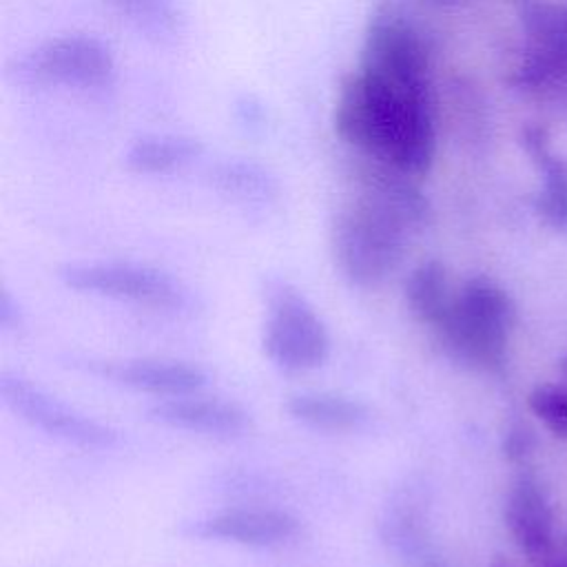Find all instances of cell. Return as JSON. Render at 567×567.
<instances>
[{
  "mask_svg": "<svg viewBox=\"0 0 567 567\" xmlns=\"http://www.w3.org/2000/svg\"><path fill=\"white\" fill-rule=\"evenodd\" d=\"M332 124L363 157L410 177H421L432 166L436 135L427 82H405L357 66L339 86Z\"/></svg>",
  "mask_w": 567,
  "mask_h": 567,
  "instance_id": "6da1fadb",
  "label": "cell"
},
{
  "mask_svg": "<svg viewBox=\"0 0 567 567\" xmlns=\"http://www.w3.org/2000/svg\"><path fill=\"white\" fill-rule=\"evenodd\" d=\"M410 224L388 206L359 195L332 221V255L339 272L357 288H374L401 264Z\"/></svg>",
  "mask_w": 567,
  "mask_h": 567,
  "instance_id": "7a4b0ae2",
  "label": "cell"
},
{
  "mask_svg": "<svg viewBox=\"0 0 567 567\" xmlns=\"http://www.w3.org/2000/svg\"><path fill=\"white\" fill-rule=\"evenodd\" d=\"M514 317L509 295L494 281L474 277L454 297L452 310L436 334L456 361L501 372L507 361Z\"/></svg>",
  "mask_w": 567,
  "mask_h": 567,
  "instance_id": "3957f363",
  "label": "cell"
},
{
  "mask_svg": "<svg viewBox=\"0 0 567 567\" xmlns=\"http://www.w3.org/2000/svg\"><path fill=\"white\" fill-rule=\"evenodd\" d=\"M261 348L284 372H306L326 363L330 334L315 306L286 281L266 286V321Z\"/></svg>",
  "mask_w": 567,
  "mask_h": 567,
  "instance_id": "277c9868",
  "label": "cell"
},
{
  "mask_svg": "<svg viewBox=\"0 0 567 567\" xmlns=\"http://www.w3.org/2000/svg\"><path fill=\"white\" fill-rule=\"evenodd\" d=\"M66 288L151 308H182L186 288L166 270L133 261H80L60 268Z\"/></svg>",
  "mask_w": 567,
  "mask_h": 567,
  "instance_id": "5b68a950",
  "label": "cell"
},
{
  "mask_svg": "<svg viewBox=\"0 0 567 567\" xmlns=\"http://www.w3.org/2000/svg\"><path fill=\"white\" fill-rule=\"evenodd\" d=\"M0 396L16 416L53 439L84 450H109L117 445L120 436L111 425L71 408L24 377L2 372Z\"/></svg>",
  "mask_w": 567,
  "mask_h": 567,
  "instance_id": "8992f818",
  "label": "cell"
},
{
  "mask_svg": "<svg viewBox=\"0 0 567 567\" xmlns=\"http://www.w3.org/2000/svg\"><path fill=\"white\" fill-rule=\"evenodd\" d=\"M115 60L111 49L91 35H60L18 60V78L35 84L97 89L111 84Z\"/></svg>",
  "mask_w": 567,
  "mask_h": 567,
  "instance_id": "52a82bcc",
  "label": "cell"
},
{
  "mask_svg": "<svg viewBox=\"0 0 567 567\" xmlns=\"http://www.w3.org/2000/svg\"><path fill=\"white\" fill-rule=\"evenodd\" d=\"M359 66L405 82H427V53L419 33L390 13L370 20Z\"/></svg>",
  "mask_w": 567,
  "mask_h": 567,
  "instance_id": "ba28073f",
  "label": "cell"
},
{
  "mask_svg": "<svg viewBox=\"0 0 567 567\" xmlns=\"http://www.w3.org/2000/svg\"><path fill=\"white\" fill-rule=\"evenodd\" d=\"M299 529V520L279 509H228L188 520L182 527L188 538L219 540L255 549L286 545Z\"/></svg>",
  "mask_w": 567,
  "mask_h": 567,
  "instance_id": "9c48e42d",
  "label": "cell"
},
{
  "mask_svg": "<svg viewBox=\"0 0 567 567\" xmlns=\"http://www.w3.org/2000/svg\"><path fill=\"white\" fill-rule=\"evenodd\" d=\"M86 370L122 388L155 396H184L206 385L208 374L193 363L171 359L89 361Z\"/></svg>",
  "mask_w": 567,
  "mask_h": 567,
  "instance_id": "30bf717a",
  "label": "cell"
},
{
  "mask_svg": "<svg viewBox=\"0 0 567 567\" xmlns=\"http://www.w3.org/2000/svg\"><path fill=\"white\" fill-rule=\"evenodd\" d=\"M146 416L164 427L204 436H239L250 427V416L241 405L190 394L166 396L151 405Z\"/></svg>",
  "mask_w": 567,
  "mask_h": 567,
  "instance_id": "8fae6325",
  "label": "cell"
},
{
  "mask_svg": "<svg viewBox=\"0 0 567 567\" xmlns=\"http://www.w3.org/2000/svg\"><path fill=\"white\" fill-rule=\"evenodd\" d=\"M505 523L520 547L532 558H540L551 547V509L538 478L520 472L509 487Z\"/></svg>",
  "mask_w": 567,
  "mask_h": 567,
  "instance_id": "7c38bea8",
  "label": "cell"
},
{
  "mask_svg": "<svg viewBox=\"0 0 567 567\" xmlns=\"http://www.w3.org/2000/svg\"><path fill=\"white\" fill-rule=\"evenodd\" d=\"M379 529L381 538L403 560L421 567V563L432 556L427 549L425 514L416 496V487H403L392 496L385 505Z\"/></svg>",
  "mask_w": 567,
  "mask_h": 567,
  "instance_id": "4fadbf2b",
  "label": "cell"
},
{
  "mask_svg": "<svg viewBox=\"0 0 567 567\" xmlns=\"http://www.w3.org/2000/svg\"><path fill=\"white\" fill-rule=\"evenodd\" d=\"M286 412L306 427L323 432L359 430L370 421V410L341 392H299L288 396Z\"/></svg>",
  "mask_w": 567,
  "mask_h": 567,
  "instance_id": "5bb4252c",
  "label": "cell"
},
{
  "mask_svg": "<svg viewBox=\"0 0 567 567\" xmlns=\"http://www.w3.org/2000/svg\"><path fill=\"white\" fill-rule=\"evenodd\" d=\"M405 301L421 323L439 330L454 303L445 266L436 259H427L412 268L405 279Z\"/></svg>",
  "mask_w": 567,
  "mask_h": 567,
  "instance_id": "9a60e30c",
  "label": "cell"
},
{
  "mask_svg": "<svg viewBox=\"0 0 567 567\" xmlns=\"http://www.w3.org/2000/svg\"><path fill=\"white\" fill-rule=\"evenodd\" d=\"M199 153H202V144L195 137L151 133V135L137 137L128 146L124 155V164L133 173L157 175V173H171L175 168H182L184 164L199 157Z\"/></svg>",
  "mask_w": 567,
  "mask_h": 567,
  "instance_id": "2e32d148",
  "label": "cell"
},
{
  "mask_svg": "<svg viewBox=\"0 0 567 567\" xmlns=\"http://www.w3.org/2000/svg\"><path fill=\"white\" fill-rule=\"evenodd\" d=\"M213 184L219 193L241 206H268L277 195L275 177L259 164L228 159L213 171Z\"/></svg>",
  "mask_w": 567,
  "mask_h": 567,
  "instance_id": "e0dca14e",
  "label": "cell"
},
{
  "mask_svg": "<svg viewBox=\"0 0 567 567\" xmlns=\"http://www.w3.org/2000/svg\"><path fill=\"white\" fill-rule=\"evenodd\" d=\"M126 16L140 31L157 40L173 38L182 29V11L177 0H106Z\"/></svg>",
  "mask_w": 567,
  "mask_h": 567,
  "instance_id": "ac0fdd59",
  "label": "cell"
},
{
  "mask_svg": "<svg viewBox=\"0 0 567 567\" xmlns=\"http://www.w3.org/2000/svg\"><path fill=\"white\" fill-rule=\"evenodd\" d=\"M529 410L554 436L567 439V388L538 385L529 394Z\"/></svg>",
  "mask_w": 567,
  "mask_h": 567,
  "instance_id": "d6986e66",
  "label": "cell"
},
{
  "mask_svg": "<svg viewBox=\"0 0 567 567\" xmlns=\"http://www.w3.org/2000/svg\"><path fill=\"white\" fill-rule=\"evenodd\" d=\"M534 447V434L525 423H514L503 441V452L507 458L512 461H520L525 458Z\"/></svg>",
  "mask_w": 567,
  "mask_h": 567,
  "instance_id": "ffe728a7",
  "label": "cell"
},
{
  "mask_svg": "<svg viewBox=\"0 0 567 567\" xmlns=\"http://www.w3.org/2000/svg\"><path fill=\"white\" fill-rule=\"evenodd\" d=\"M22 323V310L18 301L9 295V290L0 292V326L4 330H13Z\"/></svg>",
  "mask_w": 567,
  "mask_h": 567,
  "instance_id": "44dd1931",
  "label": "cell"
},
{
  "mask_svg": "<svg viewBox=\"0 0 567 567\" xmlns=\"http://www.w3.org/2000/svg\"><path fill=\"white\" fill-rule=\"evenodd\" d=\"M421 567H447V565L441 563L436 556H430V558H425V560L421 563Z\"/></svg>",
  "mask_w": 567,
  "mask_h": 567,
  "instance_id": "7402d4cb",
  "label": "cell"
},
{
  "mask_svg": "<svg viewBox=\"0 0 567 567\" xmlns=\"http://www.w3.org/2000/svg\"><path fill=\"white\" fill-rule=\"evenodd\" d=\"M563 372H565V379H567V359H565V363H563Z\"/></svg>",
  "mask_w": 567,
  "mask_h": 567,
  "instance_id": "603a6c76",
  "label": "cell"
},
{
  "mask_svg": "<svg viewBox=\"0 0 567 567\" xmlns=\"http://www.w3.org/2000/svg\"><path fill=\"white\" fill-rule=\"evenodd\" d=\"M434 2H454V0H434Z\"/></svg>",
  "mask_w": 567,
  "mask_h": 567,
  "instance_id": "cb8c5ba5",
  "label": "cell"
}]
</instances>
